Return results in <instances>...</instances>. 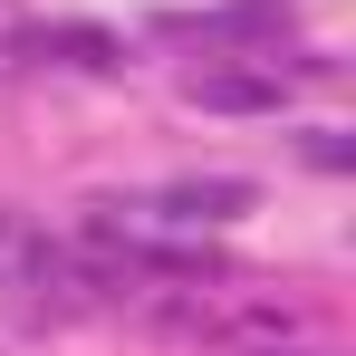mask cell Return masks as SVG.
Masks as SVG:
<instances>
[{
  "mask_svg": "<svg viewBox=\"0 0 356 356\" xmlns=\"http://www.w3.org/2000/svg\"><path fill=\"white\" fill-rule=\"evenodd\" d=\"M183 97L212 106V116H270V106H289V77L280 67H193Z\"/></svg>",
  "mask_w": 356,
  "mask_h": 356,
  "instance_id": "1",
  "label": "cell"
},
{
  "mask_svg": "<svg viewBox=\"0 0 356 356\" xmlns=\"http://www.w3.org/2000/svg\"><path fill=\"white\" fill-rule=\"evenodd\" d=\"M174 29H183V39H202V49H232V39H280V29H289V0H241V10H183Z\"/></svg>",
  "mask_w": 356,
  "mask_h": 356,
  "instance_id": "2",
  "label": "cell"
}]
</instances>
